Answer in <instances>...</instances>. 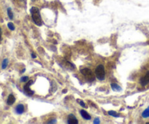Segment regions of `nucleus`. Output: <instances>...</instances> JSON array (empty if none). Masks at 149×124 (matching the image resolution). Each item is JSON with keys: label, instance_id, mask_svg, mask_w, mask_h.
Wrapping results in <instances>:
<instances>
[{"label": "nucleus", "instance_id": "f257e3e1", "mask_svg": "<svg viewBox=\"0 0 149 124\" xmlns=\"http://www.w3.org/2000/svg\"><path fill=\"white\" fill-rule=\"evenodd\" d=\"M31 14H32V17L33 20L34 22V24L37 26H42V18H41V15L39 13V9L37 7H33L31 9Z\"/></svg>", "mask_w": 149, "mask_h": 124}, {"label": "nucleus", "instance_id": "f03ea898", "mask_svg": "<svg viewBox=\"0 0 149 124\" xmlns=\"http://www.w3.org/2000/svg\"><path fill=\"white\" fill-rule=\"evenodd\" d=\"M96 77H97L98 80H103L105 77V72H104V67L103 65H99L95 71Z\"/></svg>", "mask_w": 149, "mask_h": 124}, {"label": "nucleus", "instance_id": "7ed1b4c3", "mask_svg": "<svg viewBox=\"0 0 149 124\" xmlns=\"http://www.w3.org/2000/svg\"><path fill=\"white\" fill-rule=\"evenodd\" d=\"M80 72L82 73V74H83V76H85V77H87V78H91V77L94 78V77H93V73H92L91 69H83L80 70Z\"/></svg>", "mask_w": 149, "mask_h": 124}, {"label": "nucleus", "instance_id": "20e7f679", "mask_svg": "<svg viewBox=\"0 0 149 124\" xmlns=\"http://www.w3.org/2000/svg\"><path fill=\"white\" fill-rule=\"evenodd\" d=\"M32 83H33V81L32 80L29 81V82L26 84V86H24V88L25 93H26L28 96H32L33 94H34V91L30 89V85H31V84H32Z\"/></svg>", "mask_w": 149, "mask_h": 124}, {"label": "nucleus", "instance_id": "39448f33", "mask_svg": "<svg viewBox=\"0 0 149 124\" xmlns=\"http://www.w3.org/2000/svg\"><path fill=\"white\" fill-rule=\"evenodd\" d=\"M148 83H149V72H147L145 75L140 78V84L142 86H145Z\"/></svg>", "mask_w": 149, "mask_h": 124}, {"label": "nucleus", "instance_id": "423d86ee", "mask_svg": "<svg viewBox=\"0 0 149 124\" xmlns=\"http://www.w3.org/2000/svg\"><path fill=\"white\" fill-rule=\"evenodd\" d=\"M67 123L69 124H78V120L77 118H75V116L72 114L69 115L68 119H67Z\"/></svg>", "mask_w": 149, "mask_h": 124}, {"label": "nucleus", "instance_id": "0eeeda50", "mask_svg": "<svg viewBox=\"0 0 149 124\" xmlns=\"http://www.w3.org/2000/svg\"><path fill=\"white\" fill-rule=\"evenodd\" d=\"M80 112L81 116L84 118L85 120H91V116H90V115H89V113L86 112L85 110H82L80 111Z\"/></svg>", "mask_w": 149, "mask_h": 124}, {"label": "nucleus", "instance_id": "6e6552de", "mask_svg": "<svg viewBox=\"0 0 149 124\" xmlns=\"http://www.w3.org/2000/svg\"><path fill=\"white\" fill-rule=\"evenodd\" d=\"M15 96H13V94L9 95L8 99H7V105H12L13 103L15 102Z\"/></svg>", "mask_w": 149, "mask_h": 124}, {"label": "nucleus", "instance_id": "1a4fd4ad", "mask_svg": "<svg viewBox=\"0 0 149 124\" xmlns=\"http://www.w3.org/2000/svg\"><path fill=\"white\" fill-rule=\"evenodd\" d=\"M15 110H16V112L18 114H22L24 112V107L23 105H18L16 107Z\"/></svg>", "mask_w": 149, "mask_h": 124}, {"label": "nucleus", "instance_id": "9d476101", "mask_svg": "<svg viewBox=\"0 0 149 124\" xmlns=\"http://www.w3.org/2000/svg\"><path fill=\"white\" fill-rule=\"evenodd\" d=\"M111 88L113 91H120L121 90V88L118 85H117L116 83H112L111 84Z\"/></svg>", "mask_w": 149, "mask_h": 124}, {"label": "nucleus", "instance_id": "9b49d317", "mask_svg": "<svg viewBox=\"0 0 149 124\" xmlns=\"http://www.w3.org/2000/svg\"><path fill=\"white\" fill-rule=\"evenodd\" d=\"M142 116L144 118H147L149 117V107H148L146 110H145L142 113Z\"/></svg>", "mask_w": 149, "mask_h": 124}, {"label": "nucleus", "instance_id": "f8f14e48", "mask_svg": "<svg viewBox=\"0 0 149 124\" xmlns=\"http://www.w3.org/2000/svg\"><path fill=\"white\" fill-rule=\"evenodd\" d=\"M7 64H8V59H4L3 60V61H2V67L3 69H6V67H7Z\"/></svg>", "mask_w": 149, "mask_h": 124}, {"label": "nucleus", "instance_id": "ddd939ff", "mask_svg": "<svg viewBox=\"0 0 149 124\" xmlns=\"http://www.w3.org/2000/svg\"><path fill=\"white\" fill-rule=\"evenodd\" d=\"M7 15H8V16H9V18H10V20H12L13 18V12H12V10H11L10 8H8L7 9Z\"/></svg>", "mask_w": 149, "mask_h": 124}, {"label": "nucleus", "instance_id": "4468645a", "mask_svg": "<svg viewBox=\"0 0 149 124\" xmlns=\"http://www.w3.org/2000/svg\"><path fill=\"white\" fill-rule=\"evenodd\" d=\"M108 114L110 115H111V116H113V117H119V115L115 111H109L108 112Z\"/></svg>", "mask_w": 149, "mask_h": 124}, {"label": "nucleus", "instance_id": "2eb2a0df", "mask_svg": "<svg viewBox=\"0 0 149 124\" xmlns=\"http://www.w3.org/2000/svg\"><path fill=\"white\" fill-rule=\"evenodd\" d=\"M7 26H8V28L10 29V30H15V26H14V25H13V23H8L7 24Z\"/></svg>", "mask_w": 149, "mask_h": 124}, {"label": "nucleus", "instance_id": "dca6fc26", "mask_svg": "<svg viewBox=\"0 0 149 124\" xmlns=\"http://www.w3.org/2000/svg\"><path fill=\"white\" fill-rule=\"evenodd\" d=\"M78 101L79 102V105L80 106H82L83 107H86V105H85V103L82 101V100H79V99H78Z\"/></svg>", "mask_w": 149, "mask_h": 124}, {"label": "nucleus", "instance_id": "f3484780", "mask_svg": "<svg viewBox=\"0 0 149 124\" xmlns=\"http://www.w3.org/2000/svg\"><path fill=\"white\" fill-rule=\"evenodd\" d=\"M29 80V77L27 76H24V77H22L20 78V81L21 82H26V81Z\"/></svg>", "mask_w": 149, "mask_h": 124}, {"label": "nucleus", "instance_id": "a211bd4d", "mask_svg": "<svg viewBox=\"0 0 149 124\" xmlns=\"http://www.w3.org/2000/svg\"><path fill=\"white\" fill-rule=\"evenodd\" d=\"M100 123V121H99V118H95V119H94V123L97 124V123Z\"/></svg>", "mask_w": 149, "mask_h": 124}, {"label": "nucleus", "instance_id": "6ab92c4d", "mask_svg": "<svg viewBox=\"0 0 149 124\" xmlns=\"http://www.w3.org/2000/svg\"><path fill=\"white\" fill-rule=\"evenodd\" d=\"M53 121H49V122H48V123H55L56 122V120L54 119V120H52Z\"/></svg>", "mask_w": 149, "mask_h": 124}, {"label": "nucleus", "instance_id": "aec40b11", "mask_svg": "<svg viewBox=\"0 0 149 124\" xmlns=\"http://www.w3.org/2000/svg\"><path fill=\"white\" fill-rule=\"evenodd\" d=\"M32 57L33 58H35L37 56H36V54H34V53H32Z\"/></svg>", "mask_w": 149, "mask_h": 124}, {"label": "nucleus", "instance_id": "412c9836", "mask_svg": "<svg viewBox=\"0 0 149 124\" xmlns=\"http://www.w3.org/2000/svg\"><path fill=\"white\" fill-rule=\"evenodd\" d=\"M62 92H63V93H67V89H65L64 91H62Z\"/></svg>", "mask_w": 149, "mask_h": 124}, {"label": "nucleus", "instance_id": "4be33fe9", "mask_svg": "<svg viewBox=\"0 0 149 124\" xmlns=\"http://www.w3.org/2000/svg\"><path fill=\"white\" fill-rule=\"evenodd\" d=\"M1 32H2V31H1V29H0V39H1V36H2V34H1Z\"/></svg>", "mask_w": 149, "mask_h": 124}]
</instances>
